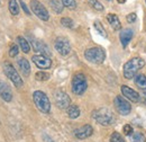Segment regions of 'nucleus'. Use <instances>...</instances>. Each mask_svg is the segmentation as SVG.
<instances>
[{
  "label": "nucleus",
  "instance_id": "f257e3e1",
  "mask_svg": "<svg viewBox=\"0 0 146 142\" xmlns=\"http://www.w3.org/2000/svg\"><path fill=\"white\" fill-rule=\"evenodd\" d=\"M145 66V61L141 58H133L124 64V77L131 79L137 76V72Z\"/></svg>",
  "mask_w": 146,
  "mask_h": 142
},
{
  "label": "nucleus",
  "instance_id": "f03ea898",
  "mask_svg": "<svg viewBox=\"0 0 146 142\" xmlns=\"http://www.w3.org/2000/svg\"><path fill=\"white\" fill-rule=\"evenodd\" d=\"M92 119L99 123L100 125H104V126H108L113 122V113L110 111L109 108H106V107H101V108H98L96 111L92 112Z\"/></svg>",
  "mask_w": 146,
  "mask_h": 142
},
{
  "label": "nucleus",
  "instance_id": "7ed1b4c3",
  "mask_svg": "<svg viewBox=\"0 0 146 142\" xmlns=\"http://www.w3.org/2000/svg\"><path fill=\"white\" fill-rule=\"evenodd\" d=\"M33 99H34V103H35L36 107L42 113L48 114L51 112V102H50V99L45 92H43L40 90L34 91Z\"/></svg>",
  "mask_w": 146,
  "mask_h": 142
},
{
  "label": "nucleus",
  "instance_id": "20e7f679",
  "mask_svg": "<svg viewBox=\"0 0 146 142\" xmlns=\"http://www.w3.org/2000/svg\"><path fill=\"white\" fill-rule=\"evenodd\" d=\"M84 58L87 59V61L94 63V64H101L105 59H106V53L105 50L99 48V46H94L90 48L84 52Z\"/></svg>",
  "mask_w": 146,
  "mask_h": 142
},
{
  "label": "nucleus",
  "instance_id": "39448f33",
  "mask_svg": "<svg viewBox=\"0 0 146 142\" xmlns=\"http://www.w3.org/2000/svg\"><path fill=\"white\" fill-rule=\"evenodd\" d=\"M88 87L86 76L83 73H75L72 78V91L75 95H82Z\"/></svg>",
  "mask_w": 146,
  "mask_h": 142
},
{
  "label": "nucleus",
  "instance_id": "423d86ee",
  "mask_svg": "<svg viewBox=\"0 0 146 142\" xmlns=\"http://www.w3.org/2000/svg\"><path fill=\"white\" fill-rule=\"evenodd\" d=\"M3 71H5V73H6V76L8 77V79H10V81L15 85V87H17V88L23 87L24 81H23L21 77L19 76V73L17 72V70L13 67V64L6 62V63L3 64Z\"/></svg>",
  "mask_w": 146,
  "mask_h": 142
},
{
  "label": "nucleus",
  "instance_id": "0eeeda50",
  "mask_svg": "<svg viewBox=\"0 0 146 142\" xmlns=\"http://www.w3.org/2000/svg\"><path fill=\"white\" fill-rule=\"evenodd\" d=\"M31 9L39 19H42L44 21H47L50 19V14L42 2H39L37 0H32L31 1Z\"/></svg>",
  "mask_w": 146,
  "mask_h": 142
},
{
  "label": "nucleus",
  "instance_id": "6e6552de",
  "mask_svg": "<svg viewBox=\"0 0 146 142\" xmlns=\"http://www.w3.org/2000/svg\"><path fill=\"white\" fill-rule=\"evenodd\" d=\"M54 48L62 56H66L71 52V44L65 37H57L54 42Z\"/></svg>",
  "mask_w": 146,
  "mask_h": 142
},
{
  "label": "nucleus",
  "instance_id": "1a4fd4ad",
  "mask_svg": "<svg viewBox=\"0 0 146 142\" xmlns=\"http://www.w3.org/2000/svg\"><path fill=\"white\" fill-rule=\"evenodd\" d=\"M113 104H115V107H116L117 112L120 115L126 116V115H128L131 112V106H130L129 102H127L121 96H116L115 97V100H113Z\"/></svg>",
  "mask_w": 146,
  "mask_h": 142
},
{
  "label": "nucleus",
  "instance_id": "9d476101",
  "mask_svg": "<svg viewBox=\"0 0 146 142\" xmlns=\"http://www.w3.org/2000/svg\"><path fill=\"white\" fill-rule=\"evenodd\" d=\"M54 100L55 105L58 107L60 109H66L68 107L71 105V98L69 95L62 90H57L54 94Z\"/></svg>",
  "mask_w": 146,
  "mask_h": 142
},
{
  "label": "nucleus",
  "instance_id": "9b49d317",
  "mask_svg": "<svg viewBox=\"0 0 146 142\" xmlns=\"http://www.w3.org/2000/svg\"><path fill=\"white\" fill-rule=\"evenodd\" d=\"M29 40H31V44H32V46H33L35 52H39L42 55H45V56H50L52 54L50 48L43 41L34 38V37H29Z\"/></svg>",
  "mask_w": 146,
  "mask_h": 142
},
{
  "label": "nucleus",
  "instance_id": "f8f14e48",
  "mask_svg": "<svg viewBox=\"0 0 146 142\" xmlns=\"http://www.w3.org/2000/svg\"><path fill=\"white\" fill-rule=\"evenodd\" d=\"M32 60L36 64L37 68H39V69H50L51 66H52L51 59L48 56H45V55H42V54L33 55Z\"/></svg>",
  "mask_w": 146,
  "mask_h": 142
},
{
  "label": "nucleus",
  "instance_id": "ddd939ff",
  "mask_svg": "<svg viewBox=\"0 0 146 142\" xmlns=\"http://www.w3.org/2000/svg\"><path fill=\"white\" fill-rule=\"evenodd\" d=\"M92 133H93V127L90 124H86L74 130V135L80 140H84V139L91 137Z\"/></svg>",
  "mask_w": 146,
  "mask_h": 142
},
{
  "label": "nucleus",
  "instance_id": "4468645a",
  "mask_svg": "<svg viewBox=\"0 0 146 142\" xmlns=\"http://www.w3.org/2000/svg\"><path fill=\"white\" fill-rule=\"evenodd\" d=\"M120 90H121L123 96L126 97L127 99H129L130 102H133V103L139 102L141 97H139V94H138L136 90L131 89L130 87H128V86H125V85H123V86L120 87Z\"/></svg>",
  "mask_w": 146,
  "mask_h": 142
},
{
  "label": "nucleus",
  "instance_id": "2eb2a0df",
  "mask_svg": "<svg viewBox=\"0 0 146 142\" xmlns=\"http://www.w3.org/2000/svg\"><path fill=\"white\" fill-rule=\"evenodd\" d=\"M0 97L5 102H7V103H9V102L13 100V91H11V88L5 81H0Z\"/></svg>",
  "mask_w": 146,
  "mask_h": 142
},
{
  "label": "nucleus",
  "instance_id": "dca6fc26",
  "mask_svg": "<svg viewBox=\"0 0 146 142\" xmlns=\"http://www.w3.org/2000/svg\"><path fill=\"white\" fill-rule=\"evenodd\" d=\"M134 35V32L130 29V28H125L120 32L119 34V38H120V43L123 45V48H126L128 45V43L130 42V40L133 38Z\"/></svg>",
  "mask_w": 146,
  "mask_h": 142
},
{
  "label": "nucleus",
  "instance_id": "f3484780",
  "mask_svg": "<svg viewBox=\"0 0 146 142\" xmlns=\"http://www.w3.org/2000/svg\"><path fill=\"white\" fill-rule=\"evenodd\" d=\"M18 63L19 69L21 70V73L25 76V77H28L29 73H31V64H29V61L25 58H21L17 61Z\"/></svg>",
  "mask_w": 146,
  "mask_h": 142
},
{
  "label": "nucleus",
  "instance_id": "a211bd4d",
  "mask_svg": "<svg viewBox=\"0 0 146 142\" xmlns=\"http://www.w3.org/2000/svg\"><path fill=\"white\" fill-rule=\"evenodd\" d=\"M107 19L109 21V24L111 25V27L115 29V31H118L121 28V24H120V20L117 15L115 14H108L107 15Z\"/></svg>",
  "mask_w": 146,
  "mask_h": 142
},
{
  "label": "nucleus",
  "instance_id": "6ab92c4d",
  "mask_svg": "<svg viewBox=\"0 0 146 142\" xmlns=\"http://www.w3.org/2000/svg\"><path fill=\"white\" fill-rule=\"evenodd\" d=\"M135 85L141 88L143 91L146 90V76L143 73H138L136 77H135Z\"/></svg>",
  "mask_w": 146,
  "mask_h": 142
},
{
  "label": "nucleus",
  "instance_id": "aec40b11",
  "mask_svg": "<svg viewBox=\"0 0 146 142\" xmlns=\"http://www.w3.org/2000/svg\"><path fill=\"white\" fill-rule=\"evenodd\" d=\"M17 43H18L19 48L21 49V51H23L24 53H29V51H31V45H29V43L26 41V38H24L23 36H18V37H17Z\"/></svg>",
  "mask_w": 146,
  "mask_h": 142
},
{
  "label": "nucleus",
  "instance_id": "412c9836",
  "mask_svg": "<svg viewBox=\"0 0 146 142\" xmlns=\"http://www.w3.org/2000/svg\"><path fill=\"white\" fill-rule=\"evenodd\" d=\"M66 114L70 119H78L80 116V108L76 106V105H70V106L66 108Z\"/></svg>",
  "mask_w": 146,
  "mask_h": 142
},
{
  "label": "nucleus",
  "instance_id": "4be33fe9",
  "mask_svg": "<svg viewBox=\"0 0 146 142\" xmlns=\"http://www.w3.org/2000/svg\"><path fill=\"white\" fill-rule=\"evenodd\" d=\"M50 6L52 7V9L54 10L56 14H61L63 11V3L60 0H50Z\"/></svg>",
  "mask_w": 146,
  "mask_h": 142
},
{
  "label": "nucleus",
  "instance_id": "5701e85b",
  "mask_svg": "<svg viewBox=\"0 0 146 142\" xmlns=\"http://www.w3.org/2000/svg\"><path fill=\"white\" fill-rule=\"evenodd\" d=\"M8 7H9V11L13 15H18L19 14V7L16 0H8Z\"/></svg>",
  "mask_w": 146,
  "mask_h": 142
},
{
  "label": "nucleus",
  "instance_id": "b1692460",
  "mask_svg": "<svg viewBox=\"0 0 146 142\" xmlns=\"http://www.w3.org/2000/svg\"><path fill=\"white\" fill-rule=\"evenodd\" d=\"M50 73H47V72H44V71H38L36 72V74H35V78H36V80L38 81H46V80H48L50 79Z\"/></svg>",
  "mask_w": 146,
  "mask_h": 142
},
{
  "label": "nucleus",
  "instance_id": "393cba45",
  "mask_svg": "<svg viewBox=\"0 0 146 142\" xmlns=\"http://www.w3.org/2000/svg\"><path fill=\"white\" fill-rule=\"evenodd\" d=\"M93 26H94L96 31H97L100 35L104 36V37H107V33H106V31H105V28L102 27V25H101V23H100V21L96 20V21H94V24H93Z\"/></svg>",
  "mask_w": 146,
  "mask_h": 142
},
{
  "label": "nucleus",
  "instance_id": "a878e982",
  "mask_svg": "<svg viewBox=\"0 0 146 142\" xmlns=\"http://www.w3.org/2000/svg\"><path fill=\"white\" fill-rule=\"evenodd\" d=\"M131 142H146L145 135L141 132H136L131 137Z\"/></svg>",
  "mask_w": 146,
  "mask_h": 142
},
{
  "label": "nucleus",
  "instance_id": "bb28decb",
  "mask_svg": "<svg viewBox=\"0 0 146 142\" xmlns=\"http://www.w3.org/2000/svg\"><path fill=\"white\" fill-rule=\"evenodd\" d=\"M88 2H89V5L91 6L93 9H96L98 11H102L104 10V6L98 0H88Z\"/></svg>",
  "mask_w": 146,
  "mask_h": 142
},
{
  "label": "nucleus",
  "instance_id": "cd10ccee",
  "mask_svg": "<svg viewBox=\"0 0 146 142\" xmlns=\"http://www.w3.org/2000/svg\"><path fill=\"white\" fill-rule=\"evenodd\" d=\"M110 142H126L125 139L123 138V135L118 132H113L110 137Z\"/></svg>",
  "mask_w": 146,
  "mask_h": 142
},
{
  "label": "nucleus",
  "instance_id": "c85d7f7f",
  "mask_svg": "<svg viewBox=\"0 0 146 142\" xmlns=\"http://www.w3.org/2000/svg\"><path fill=\"white\" fill-rule=\"evenodd\" d=\"M61 24H62L64 27H68V28H73V26H74V21L69 17L62 18V19H61Z\"/></svg>",
  "mask_w": 146,
  "mask_h": 142
},
{
  "label": "nucleus",
  "instance_id": "c756f323",
  "mask_svg": "<svg viewBox=\"0 0 146 142\" xmlns=\"http://www.w3.org/2000/svg\"><path fill=\"white\" fill-rule=\"evenodd\" d=\"M63 6L69 9H75L76 8V1L75 0H61Z\"/></svg>",
  "mask_w": 146,
  "mask_h": 142
},
{
  "label": "nucleus",
  "instance_id": "7c9ffc66",
  "mask_svg": "<svg viewBox=\"0 0 146 142\" xmlns=\"http://www.w3.org/2000/svg\"><path fill=\"white\" fill-rule=\"evenodd\" d=\"M19 52V49L18 46L16 45V44H13L11 46H10V50H9V55L11 56V58H15Z\"/></svg>",
  "mask_w": 146,
  "mask_h": 142
},
{
  "label": "nucleus",
  "instance_id": "2f4dec72",
  "mask_svg": "<svg viewBox=\"0 0 146 142\" xmlns=\"http://www.w3.org/2000/svg\"><path fill=\"white\" fill-rule=\"evenodd\" d=\"M123 132H124L125 135H131V134H134L133 133V127H131V125L129 124H126L123 127Z\"/></svg>",
  "mask_w": 146,
  "mask_h": 142
},
{
  "label": "nucleus",
  "instance_id": "473e14b6",
  "mask_svg": "<svg viewBox=\"0 0 146 142\" xmlns=\"http://www.w3.org/2000/svg\"><path fill=\"white\" fill-rule=\"evenodd\" d=\"M136 18H137V16H136V14H135V13H131V14H129V15H127V17H126V19H127L128 23H134V21L136 20Z\"/></svg>",
  "mask_w": 146,
  "mask_h": 142
},
{
  "label": "nucleus",
  "instance_id": "72a5a7b5",
  "mask_svg": "<svg viewBox=\"0 0 146 142\" xmlns=\"http://www.w3.org/2000/svg\"><path fill=\"white\" fill-rule=\"evenodd\" d=\"M20 6H21V8L24 9V11L27 14V15H29L31 14V11H29V9H28V7L26 6V3L24 2V0H20Z\"/></svg>",
  "mask_w": 146,
  "mask_h": 142
},
{
  "label": "nucleus",
  "instance_id": "f704fd0d",
  "mask_svg": "<svg viewBox=\"0 0 146 142\" xmlns=\"http://www.w3.org/2000/svg\"><path fill=\"white\" fill-rule=\"evenodd\" d=\"M143 98H144V102L146 103V90H144V92H143Z\"/></svg>",
  "mask_w": 146,
  "mask_h": 142
},
{
  "label": "nucleus",
  "instance_id": "c9c22d12",
  "mask_svg": "<svg viewBox=\"0 0 146 142\" xmlns=\"http://www.w3.org/2000/svg\"><path fill=\"white\" fill-rule=\"evenodd\" d=\"M118 1V3H125L126 2V0H117Z\"/></svg>",
  "mask_w": 146,
  "mask_h": 142
},
{
  "label": "nucleus",
  "instance_id": "e433bc0d",
  "mask_svg": "<svg viewBox=\"0 0 146 142\" xmlns=\"http://www.w3.org/2000/svg\"><path fill=\"white\" fill-rule=\"evenodd\" d=\"M48 141H50V142H54V141H52V140H51V139H48Z\"/></svg>",
  "mask_w": 146,
  "mask_h": 142
}]
</instances>
